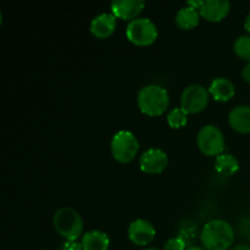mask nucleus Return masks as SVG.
I'll use <instances>...</instances> for the list:
<instances>
[{
    "label": "nucleus",
    "mask_w": 250,
    "mask_h": 250,
    "mask_svg": "<svg viewBox=\"0 0 250 250\" xmlns=\"http://www.w3.org/2000/svg\"><path fill=\"white\" fill-rule=\"evenodd\" d=\"M229 124L234 131L241 133H250V106L238 105L231 110L229 115Z\"/></svg>",
    "instance_id": "ddd939ff"
},
{
    "label": "nucleus",
    "mask_w": 250,
    "mask_h": 250,
    "mask_svg": "<svg viewBox=\"0 0 250 250\" xmlns=\"http://www.w3.org/2000/svg\"><path fill=\"white\" fill-rule=\"evenodd\" d=\"M168 164L167 154L159 148H150L142 154L139 159L141 170L146 173H161Z\"/></svg>",
    "instance_id": "6e6552de"
},
{
    "label": "nucleus",
    "mask_w": 250,
    "mask_h": 250,
    "mask_svg": "<svg viewBox=\"0 0 250 250\" xmlns=\"http://www.w3.org/2000/svg\"><path fill=\"white\" fill-rule=\"evenodd\" d=\"M164 250H187L186 249V241L181 237L168 239L165 243Z\"/></svg>",
    "instance_id": "aec40b11"
},
{
    "label": "nucleus",
    "mask_w": 250,
    "mask_h": 250,
    "mask_svg": "<svg viewBox=\"0 0 250 250\" xmlns=\"http://www.w3.org/2000/svg\"><path fill=\"white\" fill-rule=\"evenodd\" d=\"M200 239L207 250H227L234 242V229L225 220H211L203 227Z\"/></svg>",
    "instance_id": "f257e3e1"
},
{
    "label": "nucleus",
    "mask_w": 250,
    "mask_h": 250,
    "mask_svg": "<svg viewBox=\"0 0 250 250\" xmlns=\"http://www.w3.org/2000/svg\"><path fill=\"white\" fill-rule=\"evenodd\" d=\"M200 151L208 156H219L225 149V137L219 127L207 125L202 127L197 137Z\"/></svg>",
    "instance_id": "423d86ee"
},
{
    "label": "nucleus",
    "mask_w": 250,
    "mask_h": 250,
    "mask_svg": "<svg viewBox=\"0 0 250 250\" xmlns=\"http://www.w3.org/2000/svg\"><path fill=\"white\" fill-rule=\"evenodd\" d=\"M232 250H250V247L248 244H238V246L234 247Z\"/></svg>",
    "instance_id": "5701e85b"
},
{
    "label": "nucleus",
    "mask_w": 250,
    "mask_h": 250,
    "mask_svg": "<svg viewBox=\"0 0 250 250\" xmlns=\"http://www.w3.org/2000/svg\"><path fill=\"white\" fill-rule=\"evenodd\" d=\"M115 29H116V16L114 14L104 12L95 16L90 22V32L97 38H107L114 33Z\"/></svg>",
    "instance_id": "f8f14e48"
},
{
    "label": "nucleus",
    "mask_w": 250,
    "mask_h": 250,
    "mask_svg": "<svg viewBox=\"0 0 250 250\" xmlns=\"http://www.w3.org/2000/svg\"><path fill=\"white\" fill-rule=\"evenodd\" d=\"M229 0H202L199 6L200 16L211 22H219L224 20L229 12Z\"/></svg>",
    "instance_id": "9d476101"
},
{
    "label": "nucleus",
    "mask_w": 250,
    "mask_h": 250,
    "mask_svg": "<svg viewBox=\"0 0 250 250\" xmlns=\"http://www.w3.org/2000/svg\"><path fill=\"white\" fill-rule=\"evenodd\" d=\"M83 250H109L110 239L105 232L93 229L82 237Z\"/></svg>",
    "instance_id": "2eb2a0df"
},
{
    "label": "nucleus",
    "mask_w": 250,
    "mask_h": 250,
    "mask_svg": "<svg viewBox=\"0 0 250 250\" xmlns=\"http://www.w3.org/2000/svg\"><path fill=\"white\" fill-rule=\"evenodd\" d=\"M138 106L148 116H160L170 104L167 90L158 84H148L142 88L137 97Z\"/></svg>",
    "instance_id": "f03ea898"
},
{
    "label": "nucleus",
    "mask_w": 250,
    "mask_h": 250,
    "mask_svg": "<svg viewBox=\"0 0 250 250\" xmlns=\"http://www.w3.org/2000/svg\"><path fill=\"white\" fill-rule=\"evenodd\" d=\"M43 250H48V249H43Z\"/></svg>",
    "instance_id": "bb28decb"
},
{
    "label": "nucleus",
    "mask_w": 250,
    "mask_h": 250,
    "mask_svg": "<svg viewBox=\"0 0 250 250\" xmlns=\"http://www.w3.org/2000/svg\"><path fill=\"white\" fill-rule=\"evenodd\" d=\"M54 227L66 241H76L83 233V220L75 209L60 208L54 215Z\"/></svg>",
    "instance_id": "7ed1b4c3"
},
{
    "label": "nucleus",
    "mask_w": 250,
    "mask_h": 250,
    "mask_svg": "<svg viewBox=\"0 0 250 250\" xmlns=\"http://www.w3.org/2000/svg\"><path fill=\"white\" fill-rule=\"evenodd\" d=\"M200 12L192 6H186L178 10L176 15V23L182 29H192L199 23Z\"/></svg>",
    "instance_id": "dca6fc26"
},
{
    "label": "nucleus",
    "mask_w": 250,
    "mask_h": 250,
    "mask_svg": "<svg viewBox=\"0 0 250 250\" xmlns=\"http://www.w3.org/2000/svg\"><path fill=\"white\" fill-rule=\"evenodd\" d=\"M62 250H83L82 243H77L76 241H66L62 246Z\"/></svg>",
    "instance_id": "412c9836"
},
{
    "label": "nucleus",
    "mask_w": 250,
    "mask_h": 250,
    "mask_svg": "<svg viewBox=\"0 0 250 250\" xmlns=\"http://www.w3.org/2000/svg\"><path fill=\"white\" fill-rule=\"evenodd\" d=\"M242 77H243V80L246 81V82L250 83V62H248L244 66L243 71H242Z\"/></svg>",
    "instance_id": "4be33fe9"
},
{
    "label": "nucleus",
    "mask_w": 250,
    "mask_h": 250,
    "mask_svg": "<svg viewBox=\"0 0 250 250\" xmlns=\"http://www.w3.org/2000/svg\"><path fill=\"white\" fill-rule=\"evenodd\" d=\"M234 53L243 60L250 62V36H241L233 44Z\"/></svg>",
    "instance_id": "6ab92c4d"
},
{
    "label": "nucleus",
    "mask_w": 250,
    "mask_h": 250,
    "mask_svg": "<svg viewBox=\"0 0 250 250\" xmlns=\"http://www.w3.org/2000/svg\"><path fill=\"white\" fill-rule=\"evenodd\" d=\"M139 150L137 137L129 131H120L112 137L111 154L119 163H129L136 158Z\"/></svg>",
    "instance_id": "39448f33"
},
{
    "label": "nucleus",
    "mask_w": 250,
    "mask_h": 250,
    "mask_svg": "<svg viewBox=\"0 0 250 250\" xmlns=\"http://www.w3.org/2000/svg\"><path fill=\"white\" fill-rule=\"evenodd\" d=\"M187 250H207L205 248H200V247H190Z\"/></svg>",
    "instance_id": "393cba45"
},
{
    "label": "nucleus",
    "mask_w": 250,
    "mask_h": 250,
    "mask_svg": "<svg viewBox=\"0 0 250 250\" xmlns=\"http://www.w3.org/2000/svg\"><path fill=\"white\" fill-rule=\"evenodd\" d=\"M143 250H159V249H156V248H146V249H143Z\"/></svg>",
    "instance_id": "a878e982"
},
{
    "label": "nucleus",
    "mask_w": 250,
    "mask_h": 250,
    "mask_svg": "<svg viewBox=\"0 0 250 250\" xmlns=\"http://www.w3.org/2000/svg\"><path fill=\"white\" fill-rule=\"evenodd\" d=\"M215 170L224 176H232L239 170V163L231 154H220L215 159Z\"/></svg>",
    "instance_id": "f3484780"
},
{
    "label": "nucleus",
    "mask_w": 250,
    "mask_h": 250,
    "mask_svg": "<svg viewBox=\"0 0 250 250\" xmlns=\"http://www.w3.org/2000/svg\"><path fill=\"white\" fill-rule=\"evenodd\" d=\"M244 27H246L247 31H248L250 33V12L248 14V16H247L246 22H244Z\"/></svg>",
    "instance_id": "b1692460"
},
{
    "label": "nucleus",
    "mask_w": 250,
    "mask_h": 250,
    "mask_svg": "<svg viewBox=\"0 0 250 250\" xmlns=\"http://www.w3.org/2000/svg\"><path fill=\"white\" fill-rule=\"evenodd\" d=\"M188 122V114L182 107H176L167 114V124L172 128L185 127Z\"/></svg>",
    "instance_id": "a211bd4d"
},
{
    "label": "nucleus",
    "mask_w": 250,
    "mask_h": 250,
    "mask_svg": "<svg viewBox=\"0 0 250 250\" xmlns=\"http://www.w3.org/2000/svg\"><path fill=\"white\" fill-rule=\"evenodd\" d=\"M146 6L143 0H115L111 2L112 14L122 20L137 19Z\"/></svg>",
    "instance_id": "9b49d317"
},
{
    "label": "nucleus",
    "mask_w": 250,
    "mask_h": 250,
    "mask_svg": "<svg viewBox=\"0 0 250 250\" xmlns=\"http://www.w3.org/2000/svg\"><path fill=\"white\" fill-rule=\"evenodd\" d=\"M126 36L136 45H150L158 38V28L150 19L137 17L127 24Z\"/></svg>",
    "instance_id": "20e7f679"
},
{
    "label": "nucleus",
    "mask_w": 250,
    "mask_h": 250,
    "mask_svg": "<svg viewBox=\"0 0 250 250\" xmlns=\"http://www.w3.org/2000/svg\"><path fill=\"white\" fill-rule=\"evenodd\" d=\"M155 236V227L148 220H134L128 227V237L136 246H146L154 241Z\"/></svg>",
    "instance_id": "1a4fd4ad"
},
{
    "label": "nucleus",
    "mask_w": 250,
    "mask_h": 250,
    "mask_svg": "<svg viewBox=\"0 0 250 250\" xmlns=\"http://www.w3.org/2000/svg\"><path fill=\"white\" fill-rule=\"evenodd\" d=\"M209 93L217 102H227V100L233 98L236 88H234L232 81H229V78L219 77L215 78L211 82L209 87Z\"/></svg>",
    "instance_id": "4468645a"
},
{
    "label": "nucleus",
    "mask_w": 250,
    "mask_h": 250,
    "mask_svg": "<svg viewBox=\"0 0 250 250\" xmlns=\"http://www.w3.org/2000/svg\"><path fill=\"white\" fill-rule=\"evenodd\" d=\"M209 90L202 84H190L181 95V107L187 114H195L207 107L209 103Z\"/></svg>",
    "instance_id": "0eeeda50"
}]
</instances>
